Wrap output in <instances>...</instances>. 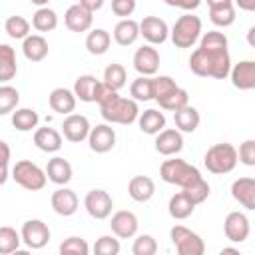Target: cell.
Segmentation results:
<instances>
[{
  "label": "cell",
  "instance_id": "49",
  "mask_svg": "<svg viewBox=\"0 0 255 255\" xmlns=\"http://www.w3.org/2000/svg\"><path fill=\"white\" fill-rule=\"evenodd\" d=\"M135 10V0H112V12L120 18L131 16Z\"/></svg>",
  "mask_w": 255,
  "mask_h": 255
},
{
  "label": "cell",
  "instance_id": "42",
  "mask_svg": "<svg viewBox=\"0 0 255 255\" xmlns=\"http://www.w3.org/2000/svg\"><path fill=\"white\" fill-rule=\"evenodd\" d=\"M18 102H20L18 90L12 88V86H8V84H2L0 86V116H6L12 110H16Z\"/></svg>",
  "mask_w": 255,
  "mask_h": 255
},
{
  "label": "cell",
  "instance_id": "52",
  "mask_svg": "<svg viewBox=\"0 0 255 255\" xmlns=\"http://www.w3.org/2000/svg\"><path fill=\"white\" fill-rule=\"evenodd\" d=\"M82 6H86L88 10H92V12H96V10H100L102 6H104V0H78Z\"/></svg>",
  "mask_w": 255,
  "mask_h": 255
},
{
  "label": "cell",
  "instance_id": "41",
  "mask_svg": "<svg viewBox=\"0 0 255 255\" xmlns=\"http://www.w3.org/2000/svg\"><path fill=\"white\" fill-rule=\"evenodd\" d=\"M157 104H159V108H161V110L177 112V110H181V108L189 106V94H187L183 88H177V90H173L169 96H165L163 100H159Z\"/></svg>",
  "mask_w": 255,
  "mask_h": 255
},
{
  "label": "cell",
  "instance_id": "26",
  "mask_svg": "<svg viewBox=\"0 0 255 255\" xmlns=\"http://www.w3.org/2000/svg\"><path fill=\"white\" fill-rule=\"evenodd\" d=\"M48 50H50L48 42L40 34H30L22 42V52H24L26 60H30V62H42L48 56Z\"/></svg>",
  "mask_w": 255,
  "mask_h": 255
},
{
  "label": "cell",
  "instance_id": "48",
  "mask_svg": "<svg viewBox=\"0 0 255 255\" xmlns=\"http://www.w3.org/2000/svg\"><path fill=\"white\" fill-rule=\"evenodd\" d=\"M237 153H239V161H241L243 165L255 167V139H245V141L239 145Z\"/></svg>",
  "mask_w": 255,
  "mask_h": 255
},
{
  "label": "cell",
  "instance_id": "3",
  "mask_svg": "<svg viewBox=\"0 0 255 255\" xmlns=\"http://www.w3.org/2000/svg\"><path fill=\"white\" fill-rule=\"evenodd\" d=\"M159 177L165 181V183H171V185H179L181 189L195 183L197 179H201L203 175L199 173V169L191 163H187L185 159H165L159 167Z\"/></svg>",
  "mask_w": 255,
  "mask_h": 255
},
{
  "label": "cell",
  "instance_id": "19",
  "mask_svg": "<svg viewBox=\"0 0 255 255\" xmlns=\"http://www.w3.org/2000/svg\"><path fill=\"white\" fill-rule=\"evenodd\" d=\"M231 195L233 199L249 209V211H255V177H239L231 183Z\"/></svg>",
  "mask_w": 255,
  "mask_h": 255
},
{
  "label": "cell",
  "instance_id": "53",
  "mask_svg": "<svg viewBox=\"0 0 255 255\" xmlns=\"http://www.w3.org/2000/svg\"><path fill=\"white\" fill-rule=\"evenodd\" d=\"M235 4L245 12H255V0H235Z\"/></svg>",
  "mask_w": 255,
  "mask_h": 255
},
{
  "label": "cell",
  "instance_id": "47",
  "mask_svg": "<svg viewBox=\"0 0 255 255\" xmlns=\"http://www.w3.org/2000/svg\"><path fill=\"white\" fill-rule=\"evenodd\" d=\"M181 191H185V193L195 201V205H199V203H203V201L209 197V183L201 177V179H197L195 183H191V185L183 187Z\"/></svg>",
  "mask_w": 255,
  "mask_h": 255
},
{
  "label": "cell",
  "instance_id": "33",
  "mask_svg": "<svg viewBox=\"0 0 255 255\" xmlns=\"http://www.w3.org/2000/svg\"><path fill=\"white\" fill-rule=\"evenodd\" d=\"M18 68H16V54L14 48H10L8 44L0 46V82H8L16 76Z\"/></svg>",
  "mask_w": 255,
  "mask_h": 255
},
{
  "label": "cell",
  "instance_id": "12",
  "mask_svg": "<svg viewBox=\"0 0 255 255\" xmlns=\"http://www.w3.org/2000/svg\"><path fill=\"white\" fill-rule=\"evenodd\" d=\"M133 68L139 76H155L159 70V52L151 44L137 48L133 54Z\"/></svg>",
  "mask_w": 255,
  "mask_h": 255
},
{
  "label": "cell",
  "instance_id": "55",
  "mask_svg": "<svg viewBox=\"0 0 255 255\" xmlns=\"http://www.w3.org/2000/svg\"><path fill=\"white\" fill-rule=\"evenodd\" d=\"M207 2V6L209 8H213V6H223V4H229V2H233V0H205Z\"/></svg>",
  "mask_w": 255,
  "mask_h": 255
},
{
  "label": "cell",
  "instance_id": "37",
  "mask_svg": "<svg viewBox=\"0 0 255 255\" xmlns=\"http://www.w3.org/2000/svg\"><path fill=\"white\" fill-rule=\"evenodd\" d=\"M20 243H22V233H18L10 225H2L0 227V253L2 255H8V253L18 251Z\"/></svg>",
  "mask_w": 255,
  "mask_h": 255
},
{
  "label": "cell",
  "instance_id": "1",
  "mask_svg": "<svg viewBox=\"0 0 255 255\" xmlns=\"http://www.w3.org/2000/svg\"><path fill=\"white\" fill-rule=\"evenodd\" d=\"M189 70L199 78H215L225 80L231 74V58L229 52H209L197 48L189 56Z\"/></svg>",
  "mask_w": 255,
  "mask_h": 255
},
{
  "label": "cell",
  "instance_id": "30",
  "mask_svg": "<svg viewBox=\"0 0 255 255\" xmlns=\"http://www.w3.org/2000/svg\"><path fill=\"white\" fill-rule=\"evenodd\" d=\"M199 112L193 108V106H185L177 112H173V122H175V128L179 131H185V133H191L197 129L199 126Z\"/></svg>",
  "mask_w": 255,
  "mask_h": 255
},
{
  "label": "cell",
  "instance_id": "40",
  "mask_svg": "<svg viewBox=\"0 0 255 255\" xmlns=\"http://www.w3.org/2000/svg\"><path fill=\"white\" fill-rule=\"evenodd\" d=\"M199 48L209 50V52H225L227 50V36L223 32L217 30H209L201 36L199 40Z\"/></svg>",
  "mask_w": 255,
  "mask_h": 255
},
{
  "label": "cell",
  "instance_id": "54",
  "mask_svg": "<svg viewBox=\"0 0 255 255\" xmlns=\"http://www.w3.org/2000/svg\"><path fill=\"white\" fill-rule=\"evenodd\" d=\"M247 44H249L251 48H255V26H251L249 32H247Z\"/></svg>",
  "mask_w": 255,
  "mask_h": 255
},
{
  "label": "cell",
  "instance_id": "25",
  "mask_svg": "<svg viewBox=\"0 0 255 255\" xmlns=\"http://www.w3.org/2000/svg\"><path fill=\"white\" fill-rule=\"evenodd\" d=\"M139 36V22L131 18H122L114 28V40L120 46H131Z\"/></svg>",
  "mask_w": 255,
  "mask_h": 255
},
{
  "label": "cell",
  "instance_id": "36",
  "mask_svg": "<svg viewBox=\"0 0 255 255\" xmlns=\"http://www.w3.org/2000/svg\"><path fill=\"white\" fill-rule=\"evenodd\" d=\"M4 30L12 40H24L30 36V22L24 16H10L4 22Z\"/></svg>",
  "mask_w": 255,
  "mask_h": 255
},
{
  "label": "cell",
  "instance_id": "20",
  "mask_svg": "<svg viewBox=\"0 0 255 255\" xmlns=\"http://www.w3.org/2000/svg\"><path fill=\"white\" fill-rule=\"evenodd\" d=\"M229 76L237 90H255V60H241L231 68Z\"/></svg>",
  "mask_w": 255,
  "mask_h": 255
},
{
  "label": "cell",
  "instance_id": "32",
  "mask_svg": "<svg viewBox=\"0 0 255 255\" xmlns=\"http://www.w3.org/2000/svg\"><path fill=\"white\" fill-rule=\"evenodd\" d=\"M38 122H40V116L32 108H18L12 114V126L18 131H32L38 128Z\"/></svg>",
  "mask_w": 255,
  "mask_h": 255
},
{
  "label": "cell",
  "instance_id": "31",
  "mask_svg": "<svg viewBox=\"0 0 255 255\" xmlns=\"http://www.w3.org/2000/svg\"><path fill=\"white\" fill-rule=\"evenodd\" d=\"M110 32H106L104 28H96L86 36V50L92 56H104L110 50Z\"/></svg>",
  "mask_w": 255,
  "mask_h": 255
},
{
  "label": "cell",
  "instance_id": "44",
  "mask_svg": "<svg viewBox=\"0 0 255 255\" xmlns=\"http://www.w3.org/2000/svg\"><path fill=\"white\" fill-rule=\"evenodd\" d=\"M179 86L175 84L173 78H169V76H153V100L155 102L163 100L165 96H169Z\"/></svg>",
  "mask_w": 255,
  "mask_h": 255
},
{
  "label": "cell",
  "instance_id": "56",
  "mask_svg": "<svg viewBox=\"0 0 255 255\" xmlns=\"http://www.w3.org/2000/svg\"><path fill=\"white\" fill-rule=\"evenodd\" d=\"M223 253H235V255H237L239 251H237L235 247H223V249H221V255H223Z\"/></svg>",
  "mask_w": 255,
  "mask_h": 255
},
{
  "label": "cell",
  "instance_id": "22",
  "mask_svg": "<svg viewBox=\"0 0 255 255\" xmlns=\"http://www.w3.org/2000/svg\"><path fill=\"white\" fill-rule=\"evenodd\" d=\"M128 193H129V197H131L133 201L145 203V201H149V199L153 197V193H155V183H153V179L147 177V175H133V177L129 179V183H128Z\"/></svg>",
  "mask_w": 255,
  "mask_h": 255
},
{
  "label": "cell",
  "instance_id": "2",
  "mask_svg": "<svg viewBox=\"0 0 255 255\" xmlns=\"http://www.w3.org/2000/svg\"><path fill=\"white\" fill-rule=\"evenodd\" d=\"M100 106L102 118L108 124H122L129 126L139 118V108L133 98H122L118 92H114L108 100H104Z\"/></svg>",
  "mask_w": 255,
  "mask_h": 255
},
{
  "label": "cell",
  "instance_id": "4",
  "mask_svg": "<svg viewBox=\"0 0 255 255\" xmlns=\"http://www.w3.org/2000/svg\"><path fill=\"white\" fill-rule=\"evenodd\" d=\"M237 161H239V153L227 141H221V143L211 145L205 151V155H203V163H205L207 171L217 173V175H223V173L233 171L235 165H237Z\"/></svg>",
  "mask_w": 255,
  "mask_h": 255
},
{
  "label": "cell",
  "instance_id": "34",
  "mask_svg": "<svg viewBox=\"0 0 255 255\" xmlns=\"http://www.w3.org/2000/svg\"><path fill=\"white\" fill-rule=\"evenodd\" d=\"M32 26H34L38 32H52V30H56V26H58V14H56L52 8L42 6V8H38V10L34 12V16H32Z\"/></svg>",
  "mask_w": 255,
  "mask_h": 255
},
{
  "label": "cell",
  "instance_id": "9",
  "mask_svg": "<svg viewBox=\"0 0 255 255\" xmlns=\"http://www.w3.org/2000/svg\"><path fill=\"white\" fill-rule=\"evenodd\" d=\"M22 243L28 249H42L50 241V227L42 219H28L22 223Z\"/></svg>",
  "mask_w": 255,
  "mask_h": 255
},
{
  "label": "cell",
  "instance_id": "16",
  "mask_svg": "<svg viewBox=\"0 0 255 255\" xmlns=\"http://www.w3.org/2000/svg\"><path fill=\"white\" fill-rule=\"evenodd\" d=\"M90 149L96 153H108L116 145V131L110 124H98L88 135Z\"/></svg>",
  "mask_w": 255,
  "mask_h": 255
},
{
  "label": "cell",
  "instance_id": "15",
  "mask_svg": "<svg viewBox=\"0 0 255 255\" xmlns=\"http://www.w3.org/2000/svg\"><path fill=\"white\" fill-rule=\"evenodd\" d=\"M169 28L165 24V20L157 18V16H145L139 22V34L147 40V44L155 46V44H163L169 36Z\"/></svg>",
  "mask_w": 255,
  "mask_h": 255
},
{
  "label": "cell",
  "instance_id": "17",
  "mask_svg": "<svg viewBox=\"0 0 255 255\" xmlns=\"http://www.w3.org/2000/svg\"><path fill=\"white\" fill-rule=\"evenodd\" d=\"M50 203H52V209H54L58 215H62V217L74 215V213L78 211V205H80L76 191H72V189H68V187H64V185L58 187V189L52 193Z\"/></svg>",
  "mask_w": 255,
  "mask_h": 255
},
{
  "label": "cell",
  "instance_id": "38",
  "mask_svg": "<svg viewBox=\"0 0 255 255\" xmlns=\"http://www.w3.org/2000/svg\"><path fill=\"white\" fill-rule=\"evenodd\" d=\"M209 20L219 26V28H227L235 22V6L233 2L229 4H223V6H213L209 8Z\"/></svg>",
  "mask_w": 255,
  "mask_h": 255
},
{
  "label": "cell",
  "instance_id": "29",
  "mask_svg": "<svg viewBox=\"0 0 255 255\" xmlns=\"http://www.w3.org/2000/svg\"><path fill=\"white\" fill-rule=\"evenodd\" d=\"M98 86H100V80L92 74H84V76H78L76 82H74V94L80 102H96V92H98Z\"/></svg>",
  "mask_w": 255,
  "mask_h": 255
},
{
  "label": "cell",
  "instance_id": "23",
  "mask_svg": "<svg viewBox=\"0 0 255 255\" xmlns=\"http://www.w3.org/2000/svg\"><path fill=\"white\" fill-rule=\"evenodd\" d=\"M34 145L46 153H56L62 147V133L54 128H38L34 131Z\"/></svg>",
  "mask_w": 255,
  "mask_h": 255
},
{
  "label": "cell",
  "instance_id": "8",
  "mask_svg": "<svg viewBox=\"0 0 255 255\" xmlns=\"http://www.w3.org/2000/svg\"><path fill=\"white\" fill-rule=\"evenodd\" d=\"M84 207L94 219H108L114 209V199L106 189H92L84 197Z\"/></svg>",
  "mask_w": 255,
  "mask_h": 255
},
{
  "label": "cell",
  "instance_id": "6",
  "mask_svg": "<svg viewBox=\"0 0 255 255\" xmlns=\"http://www.w3.org/2000/svg\"><path fill=\"white\" fill-rule=\"evenodd\" d=\"M12 179L28 191H40V189H44V185L48 181V173H46V169H42L34 161L20 159L12 167Z\"/></svg>",
  "mask_w": 255,
  "mask_h": 255
},
{
  "label": "cell",
  "instance_id": "14",
  "mask_svg": "<svg viewBox=\"0 0 255 255\" xmlns=\"http://www.w3.org/2000/svg\"><path fill=\"white\" fill-rule=\"evenodd\" d=\"M64 22H66V28L72 30V32H78V34L80 32H88L92 28V22H94V12L78 2V4H72L66 10Z\"/></svg>",
  "mask_w": 255,
  "mask_h": 255
},
{
  "label": "cell",
  "instance_id": "39",
  "mask_svg": "<svg viewBox=\"0 0 255 255\" xmlns=\"http://www.w3.org/2000/svg\"><path fill=\"white\" fill-rule=\"evenodd\" d=\"M126 80H128V74H126V68L122 64H110L106 70H104V84H108L112 90L120 92L124 86H126Z\"/></svg>",
  "mask_w": 255,
  "mask_h": 255
},
{
  "label": "cell",
  "instance_id": "51",
  "mask_svg": "<svg viewBox=\"0 0 255 255\" xmlns=\"http://www.w3.org/2000/svg\"><path fill=\"white\" fill-rule=\"evenodd\" d=\"M165 4L175 6V8H181L185 12H191V10H195L201 4V0H165Z\"/></svg>",
  "mask_w": 255,
  "mask_h": 255
},
{
  "label": "cell",
  "instance_id": "50",
  "mask_svg": "<svg viewBox=\"0 0 255 255\" xmlns=\"http://www.w3.org/2000/svg\"><path fill=\"white\" fill-rule=\"evenodd\" d=\"M0 147H2V177H0V183L4 185L8 181V165H10V147L6 141H0Z\"/></svg>",
  "mask_w": 255,
  "mask_h": 255
},
{
  "label": "cell",
  "instance_id": "35",
  "mask_svg": "<svg viewBox=\"0 0 255 255\" xmlns=\"http://www.w3.org/2000/svg\"><path fill=\"white\" fill-rule=\"evenodd\" d=\"M129 94L135 102H149L153 100V76H139L131 82Z\"/></svg>",
  "mask_w": 255,
  "mask_h": 255
},
{
  "label": "cell",
  "instance_id": "43",
  "mask_svg": "<svg viewBox=\"0 0 255 255\" xmlns=\"http://www.w3.org/2000/svg\"><path fill=\"white\" fill-rule=\"evenodd\" d=\"M60 253L62 255H88L90 245L86 243V239H82L78 235H72V237H68L60 243Z\"/></svg>",
  "mask_w": 255,
  "mask_h": 255
},
{
  "label": "cell",
  "instance_id": "13",
  "mask_svg": "<svg viewBox=\"0 0 255 255\" xmlns=\"http://www.w3.org/2000/svg\"><path fill=\"white\" fill-rule=\"evenodd\" d=\"M110 227H112V233L120 239H131L135 233H137V217L135 213L128 211V209H120L112 215L110 219Z\"/></svg>",
  "mask_w": 255,
  "mask_h": 255
},
{
  "label": "cell",
  "instance_id": "21",
  "mask_svg": "<svg viewBox=\"0 0 255 255\" xmlns=\"http://www.w3.org/2000/svg\"><path fill=\"white\" fill-rule=\"evenodd\" d=\"M76 100L78 98H76L74 90H68V88H54L48 96L50 108L62 116H70L76 110Z\"/></svg>",
  "mask_w": 255,
  "mask_h": 255
},
{
  "label": "cell",
  "instance_id": "28",
  "mask_svg": "<svg viewBox=\"0 0 255 255\" xmlns=\"http://www.w3.org/2000/svg\"><path fill=\"white\" fill-rule=\"evenodd\" d=\"M167 211L173 219H187L195 211V201L185 191H177L175 195H171L167 203Z\"/></svg>",
  "mask_w": 255,
  "mask_h": 255
},
{
  "label": "cell",
  "instance_id": "24",
  "mask_svg": "<svg viewBox=\"0 0 255 255\" xmlns=\"http://www.w3.org/2000/svg\"><path fill=\"white\" fill-rule=\"evenodd\" d=\"M46 173H48V179H50L52 183H56V185H66V183H70V179H72V165H70L68 159L56 155V157H52V159L48 161Z\"/></svg>",
  "mask_w": 255,
  "mask_h": 255
},
{
  "label": "cell",
  "instance_id": "10",
  "mask_svg": "<svg viewBox=\"0 0 255 255\" xmlns=\"http://www.w3.org/2000/svg\"><path fill=\"white\" fill-rule=\"evenodd\" d=\"M249 231H251V227H249V219L245 213H241V211L227 213V217L223 221V233L229 241L243 243L249 237Z\"/></svg>",
  "mask_w": 255,
  "mask_h": 255
},
{
  "label": "cell",
  "instance_id": "45",
  "mask_svg": "<svg viewBox=\"0 0 255 255\" xmlns=\"http://www.w3.org/2000/svg\"><path fill=\"white\" fill-rule=\"evenodd\" d=\"M157 251V243L151 235L147 233H141L133 239V245H131V253L133 255H153Z\"/></svg>",
  "mask_w": 255,
  "mask_h": 255
},
{
  "label": "cell",
  "instance_id": "5",
  "mask_svg": "<svg viewBox=\"0 0 255 255\" xmlns=\"http://www.w3.org/2000/svg\"><path fill=\"white\" fill-rule=\"evenodd\" d=\"M199 36H201V20L199 16H193L189 12L179 16L169 32V38L175 44V48H191L199 40Z\"/></svg>",
  "mask_w": 255,
  "mask_h": 255
},
{
  "label": "cell",
  "instance_id": "11",
  "mask_svg": "<svg viewBox=\"0 0 255 255\" xmlns=\"http://www.w3.org/2000/svg\"><path fill=\"white\" fill-rule=\"evenodd\" d=\"M90 131H92V126H90L88 118L82 114H70V116H66L64 124H62V133L72 143H80V141L88 139Z\"/></svg>",
  "mask_w": 255,
  "mask_h": 255
},
{
  "label": "cell",
  "instance_id": "18",
  "mask_svg": "<svg viewBox=\"0 0 255 255\" xmlns=\"http://www.w3.org/2000/svg\"><path fill=\"white\" fill-rule=\"evenodd\" d=\"M183 149V135L175 128H165L155 135V151L161 155H175Z\"/></svg>",
  "mask_w": 255,
  "mask_h": 255
},
{
  "label": "cell",
  "instance_id": "7",
  "mask_svg": "<svg viewBox=\"0 0 255 255\" xmlns=\"http://www.w3.org/2000/svg\"><path fill=\"white\" fill-rule=\"evenodd\" d=\"M169 237L179 255H203V251H205L203 239L195 231H191L183 225H173L169 229Z\"/></svg>",
  "mask_w": 255,
  "mask_h": 255
},
{
  "label": "cell",
  "instance_id": "57",
  "mask_svg": "<svg viewBox=\"0 0 255 255\" xmlns=\"http://www.w3.org/2000/svg\"><path fill=\"white\" fill-rule=\"evenodd\" d=\"M30 2H32V4H36V6H40V8H42V6H46V4H48V2H50V0H30Z\"/></svg>",
  "mask_w": 255,
  "mask_h": 255
},
{
  "label": "cell",
  "instance_id": "46",
  "mask_svg": "<svg viewBox=\"0 0 255 255\" xmlns=\"http://www.w3.org/2000/svg\"><path fill=\"white\" fill-rule=\"evenodd\" d=\"M94 253L98 255H118L120 253V239L114 235H102L94 243Z\"/></svg>",
  "mask_w": 255,
  "mask_h": 255
},
{
  "label": "cell",
  "instance_id": "27",
  "mask_svg": "<svg viewBox=\"0 0 255 255\" xmlns=\"http://www.w3.org/2000/svg\"><path fill=\"white\" fill-rule=\"evenodd\" d=\"M137 126H139V129H141L143 133H147V135H157L161 129H165V116H163V112L149 108V110H145V112L139 114Z\"/></svg>",
  "mask_w": 255,
  "mask_h": 255
}]
</instances>
